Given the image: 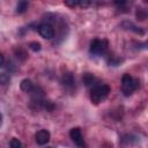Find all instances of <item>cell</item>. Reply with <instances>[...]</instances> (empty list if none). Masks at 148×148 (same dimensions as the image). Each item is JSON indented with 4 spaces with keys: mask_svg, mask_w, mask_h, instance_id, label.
I'll return each instance as SVG.
<instances>
[{
    "mask_svg": "<svg viewBox=\"0 0 148 148\" xmlns=\"http://www.w3.org/2000/svg\"><path fill=\"white\" fill-rule=\"evenodd\" d=\"M109 92H110V87L108 84H105V83L95 84V86H92V88L90 90V99L92 103L98 104L108 97Z\"/></svg>",
    "mask_w": 148,
    "mask_h": 148,
    "instance_id": "1",
    "label": "cell"
},
{
    "mask_svg": "<svg viewBox=\"0 0 148 148\" xmlns=\"http://www.w3.org/2000/svg\"><path fill=\"white\" fill-rule=\"evenodd\" d=\"M139 83L138 80H135L133 76H131L130 74H124L123 79H121V91L125 96H130L132 95L136 88H138Z\"/></svg>",
    "mask_w": 148,
    "mask_h": 148,
    "instance_id": "2",
    "label": "cell"
},
{
    "mask_svg": "<svg viewBox=\"0 0 148 148\" xmlns=\"http://www.w3.org/2000/svg\"><path fill=\"white\" fill-rule=\"evenodd\" d=\"M108 49V42L104 40V39H94L90 44V47H89V52L94 56H101L103 53H105Z\"/></svg>",
    "mask_w": 148,
    "mask_h": 148,
    "instance_id": "3",
    "label": "cell"
},
{
    "mask_svg": "<svg viewBox=\"0 0 148 148\" xmlns=\"http://www.w3.org/2000/svg\"><path fill=\"white\" fill-rule=\"evenodd\" d=\"M69 136L71 139L73 140V142L79 147V148H86L87 145H86V141L83 139V135H82V132L79 127H74L69 131Z\"/></svg>",
    "mask_w": 148,
    "mask_h": 148,
    "instance_id": "4",
    "label": "cell"
},
{
    "mask_svg": "<svg viewBox=\"0 0 148 148\" xmlns=\"http://www.w3.org/2000/svg\"><path fill=\"white\" fill-rule=\"evenodd\" d=\"M37 31L45 39H52L54 37V29L49 23H42V24H39L38 28H37Z\"/></svg>",
    "mask_w": 148,
    "mask_h": 148,
    "instance_id": "5",
    "label": "cell"
},
{
    "mask_svg": "<svg viewBox=\"0 0 148 148\" xmlns=\"http://www.w3.org/2000/svg\"><path fill=\"white\" fill-rule=\"evenodd\" d=\"M60 83L61 86L67 89V90H73L75 88V77L72 73L67 72V73H64L61 75V79H60Z\"/></svg>",
    "mask_w": 148,
    "mask_h": 148,
    "instance_id": "6",
    "label": "cell"
},
{
    "mask_svg": "<svg viewBox=\"0 0 148 148\" xmlns=\"http://www.w3.org/2000/svg\"><path fill=\"white\" fill-rule=\"evenodd\" d=\"M35 140L38 145L44 146L50 141V132L46 130H40L35 134Z\"/></svg>",
    "mask_w": 148,
    "mask_h": 148,
    "instance_id": "7",
    "label": "cell"
},
{
    "mask_svg": "<svg viewBox=\"0 0 148 148\" xmlns=\"http://www.w3.org/2000/svg\"><path fill=\"white\" fill-rule=\"evenodd\" d=\"M34 83L31 82V80H29V79H23L22 81H21V83H20V88H21V90L22 91H24V92H30L32 89H34Z\"/></svg>",
    "mask_w": 148,
    "mask_h": 148,
    "instance_id": "8",
    "label": "cell"
},
{
    "mask_svg": "<svg viewBox=\"0 0 148 148\" xmlns=\"http://www.w3.org/2000/svg\"><path fill=\"white\" fill-rule=\"evenodd\" d=\"M82 80H83V83H84L86 86H95V84H96V83H95L96 79H95V76H94L91 73H86V74H83Z\"/></svg>",
    "mask_w": 148,
    "mask_h": 148,
    "instance_id": "9",
    "label": "cell"
},
{
    "mask_svg": "<svg viewBox=\"0 0 148 148\" xmlns=\"http://www.w3.org/2000/svg\"><path fill=\"white\" fill-rule=\"evenodd\" d=\"M121 25H123V27H127L126 29L132 30V31H134L135 34H140V35H143V34H145V31H143V30H141L140 28L135 27V25H134L133 23H131V22H124Z\"/></svg>",
    "mask_w": 148,
    "mask_h": 148,
    "instance_id": "10",
    "label": "cell"
},
{
    "mask_svg": "<svg viewBox=\"0 0 148 148\" xmlns=\"http://www.w3.org/2000/svg\"><path fill=\"white\" fill-rule=\"evenodd\" d=\"M40 109H43V110H46V111H52L53 109H54V104L51 102V101H49V99H43L42 101V104H40Z\"/></svg>",
    "mask_w": 148,
    "mask_h": 148,
    "instance_id": "11",
    "label": "cell"
},
{
    "mask_svg": "<svg viewBox=\"0 0 148 148\" xmlns=\"http://www.w3.org/2000/svg\"><path fill=\"white\" fill-rule=\"evenodd\" d=\"M28 9V2L27 1H20L16 6V13L17 14H22Z\"/></svg>",
    "mask_w": 148,
    "mask_h": 148,
    "instance_id": "12",
    "label": "cell"
},
{
    "mask_svg": "<svg viewBox=\"0 0 148 148\" xmlns=\"http://www.w3.org/2000/svg\"><path fill=\"white\" fill-rule=\"evenodd\" d=\"M135 15H136L138 21H145L147 18V12H146V9H142V8H138Z\"/></svg>",
    "mask_w": 148,
    "mask_h": 148,
    "instance_id": "13",
    "label": "cell"
},
{
    "mask_svg": "<svg viewBox=\"0 0 148 148\" xmlns=\"http://www.w3.org/2000/svg\"><path fill=\"white\" fill-rule=\"evenodd\" d=\"M10 81V76L7 73H0V86H6L7 83H9Z\"/></svg>",
    "mask_w": 148,
    "mask_h": 148,
    "instance_id": "14",
    "label": "cell"
},
{
    "mask_svg": "<svg viewBox=\"0 0 148 148\" xmlns=\"http://www.w3.org/2000/svg\"><path fill=\"white\" fill-rule=\"evenodd\" d=\"M9 148H23V146H22V143H21V141H20L18 139L13 138V139L10 140Z\"/></svg>",
    "mask_w": 148,
    "mask_h": 148,
    "instance_id": "15",
    "label": "cell"
},
{
    "mask_svg": "<svg viewBox=\"0 0 148 148\" xmlns=\"http://www.w3.org/2000/svg\"><path fill=\"white\" fill-rule=\"evenodd\" d=\"M29 49L32 50L34 52H37V51H39V50L42 49V46H40V44H39L38 42H31V43L29 44Z\"/></svg>",
    "mask_w": 148,
    "mask_h": 148,
    "instance_id": "16",
    "label": "cell"
},
{
    "mask_svg": "<svg viewBox=\"0 0 148 148\" xmlns=\"http://www.w3.org/2000/svg\"><path fill=\"white\" fill-rule=\"evenodd\" d=\"M16 54H17V57H18V58H21L22 60H24V59L27 58V53H25L22 49H18V51L16 50Z\"/></svg>",
    "mask_w": 148,
    "mask_h": 148,
    "instance_id": "17",
    "label": "cell"
},
{
    "mask_svg": "<svg viewBox=\"0 0 148 148\" xmlns=\"http://www.w3.org/2000/svg\"><path fill=\"white\" fill-rule=\"evenodd\" d=\"M66 6H71V7H74V6H77V1H66L65 2Z\"/></svg>",
    "mask_w": 148,
    "mask_h": 148,
    "instance_id": "18",
    "label": "cell"
},
{
    "mask_svg": "<svg viewBox=\"0 0 148 148\" xmlns=\"http://www.w3.org/2000/svg\"><path fill=\"white\" fill-rule=\"evenodd\" d=\"M3 62H5V58H3L2 53H0V67L3 66Z\"/></svg>",
    "mask_w": 148,
    "mask_h": 148,
    "instance_id": "19",
    "label": "cell"
},
{
    "mask_svg": "<svg viewBox=\"0 0 148 148\" xmlns=\"http://www.w3.org/2000/svg\"><path fill=\"white\" fill-rule=\"evenodd\" d=\"M1 124H2V114L0 113V126H1Z\"/></svg>",
    "mask_w": 148,
    "mask_h": 148,
    "instance_id": "20",
    "label": "cell"
},
{
    "mask_svg": "<svg viewBox=\"0 0 148 148\" xmlns=\"http://www.w3.org/2000/svg\"><path fill=\"white\" fill-rule=\"evenodd\" d=\"M49 148H52V147H49Z\"/></svg>",
    "mask_w": 148,
    "mask_h": 148,
    "instance_id": "21",
    "label": "cell"
}]
</instances>
